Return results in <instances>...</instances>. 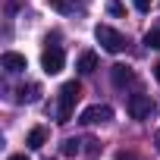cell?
Returning a JSON list of instances; mask_svg holds the SVG:
<instances>
[{
	"label": "cell",
	"instance_id": "cell-1",
	"mask_svg": "<svg viewBox=\"0 0 160 160\" xmlns=\"http://www.w3.org/2000/svg\"><path fill=\"white\" fill-rule=\"evenodd\" d=\"M82 98V85L78 82H66L60 88V104H57V122H69L72 119V110Z\"/></svg>",
	"mask_w": 160,
	"mask_h": 160
},
{
	"label": "cell",
	"instance_id": "cell-2",
	"mask_svg": "<svg viewBox=\"0 0 160 160\" xmlns=\"http://www.w3.org/2000/svg\"><path fill=\"white\" fill-rule=\"evenodd\" d=\"M94 38H98V44H101L104 50H110V53H119V50L126 47V38H122L116 28H110V25H98V28H94Z\"/></svg>",
	"mask_w": 160,
	"mask_h": 160
},
{
	"label": "cell",
	"instance_id": "cell-3",
	"mask_svg": "<svg viewBox=\"0 0 160 160\" xmlns=\"http://www.w3.org/2000/svg\"><path fill=\"white\" fill-rule=\"evenodd\" d=\"M126 110H129L132 119H151L154 116V101L148 94H132L129 104H126Z\"/></svg>",
	"mask_w": 160,
	"mask_h": 160
},
{
	"label": "cell",
	"instance_id": "cell-4",
	"mask_svg": "<svg viewBox=\"0 0 160 160\" xmlns=\"http://www.w3.org/2000/svg\"><path fill=\"white\" fill-rule=\"evenodd\" d=\"M63 66H66V57H63V50H60V47H47V50L41 53V69H44L47 75L63 72Z\"/></svg>",
	"mask_w": 160,
	"mask_h": 160
},
{
	"label": "cell",
	"instance_id": "cell-5",
	"mask_svg": "<svg viewBox=\"0 0 160 160\" xmlns=\"http://www.w3.org/2000/svg\"><path fill=\"white\" fill-rule=\"evenodd\" d=\"M110 119H113V110L107 104H94V107L82 110V122L85 126H101V122H110Z\"/></svg>",
	"mask_w": 160,
	"mask_h": 160
},
{
	"label": "cell",
	"instance_id": "cell-6",
	"mask_svg": "<svg viewBox=\"0 0 160 160\" xmlns=\"http://www.w3.org/2000/svg\"><path fill=\"white\" fill-rule=\"evenodd\" d=\"M110 78H113V85H116V88H126V85H132V82H135V72H132V66L116 63V66L110 69Z\"/></svg>",
	"mask_w": 160,
	"mask_h": 160
},
{
	"label": "cell",
	"instance_id": "cell-7",
	"mask_svg": "<svg viewBox=\"0 0 160 160\" xmlns=\"http://www.w3.org/2000/svg\"><path fill=\"white\" fill-rule=\"evenodd\" d=\"M0 66H3L7 72H25V69H28L25 57H22V53H16V50H7L3 57H0Z\"/></svg>",
	"mask_w": 160,
	"mask_h": 160
},
{
	"label": "cell",
	"instance_id": "cell-8",
	"mask_svg": "<svg viewBox=\"0 0 160 160\" xmlns=\"http://www.w3.org/2000/svg\"><path fill=\"white\" fill-rule=\"evenodd\" d=\"M75 69L82 72V75H91V72L98 69V53H94V50H85L82 57H78V63H75Z\"/></svg>",
	"mask_w": 160,
	"mask_h": 160
},
{
	"label": "cell",
	"instance_id": "cell-9",
	"mask_svg": "<svg viewBox=\"0 0 160 160\" xmlns=\"http://www.w3.org/2000/svg\"><path fill=\"white\" fill-rule=\"evenodd\" d=\"M44 138H47V132H44V129H32V132H28V138H25V144H28L32 151H38V148H44Z\"/></svg>",
	"mask_w": 160,
	"mask_h": 160
},
{
	"label": "cell",
	"instance_id": "cell-10",
	"mask_svg": "<svg viewBox=\"0 0 160 160\" xmlns=\"http://www.w3.org/2000/svg\"><path fill=\"white\" fill-rule=\"evenodd\" d=\"M38 94H41V88H38V85H28V88H19V98H16V101H19V104H25V101L32 104V101H38Z\"/></svg>",
	"mask_w": 160,
	"mask_h": 160
},
{
	"label": "cell",
	"instance_id": "cell-11",
	"mask_svg": "<svg viewBox=\"0 0 160 160\" xmlns=\"http://www.w3.org/2000/svg\"><path fill=\"white\" fill-rule=\"evenodd\" d=\"M78 144H82V141H75V138H66V141H63V148H60V151H63V157H75L78 151H82Z\"/></svg>",
	"mask_w": 160,
	"mask_h": 160
},
{
	"label": "cell",
	"instance_id": "cell-12",
	"mask_svg": "<svg viewBox=\"0 0 160 160\" xmlns=\"http://www.w3.org/2000/svg\"><path fill=\"white\" fill-rule=\"evenodd\" d=\"M50 7H53L57 13H72V10H75V0H50Z\"/></svg>",
	"mask_w": 160,
	"mask_h": 160
},
{
	"label": "cell",
	"instance_id": "cell-13",
	"mask_svg": "<svg viewBox=\"0 0 160 160\" xmlns=\"http://www.w3.org/2000/svg\"><path fill=\"white\" fill-rule=\"evenodd\" d=\"M144 44L154 47V50H160V28H151V32L144 35Z\"/></svg>",
	"mask_w": 160,
	"mask_h": 160
},
{
	"label": "cell",
	"instance_id": "cell-14",
	"mask_svg": "<svg viewBox=\"0 0 160 160\" xmlns=\"http://www.w3.org/2000/svg\"><path fill=\"white\" fill-rule=\"evenodd\" d=\"M132 3H135V10H138V13H148L154 0H132Z\"/></svg>",
	"mask_w": 160,
	"mask_h": 160
},
{
	"label": "cell",
	"instance_id": "cell-15",
	"mask_svg": "<svg viewBox=\"0 0 160 160\" xmlns=\"http://www.w3.org/2000/svg\"><path fill=\"white\" fill-rule=\"evenodd\" d=\"M107 13L119 16V13H122V3H119V0H110V3H107Z\"/></svg>",
	"mask_w": 160,
	"mask_h": 160
},
{
	"label": "cell",
	"instance_id": "cell-16",
	"mask_svg": "<svg viewBox=\"0 0 160 160\" xmlns=\"http://www.w3.org/2000/svg\"><path fill=\"white\" fill-rule=\"evenodd\" d=\"M116 160H138V157H135L132 151H119V154H116Z\"/></svg>",
	"mask_w": 160,
	"mask_h": 160
},
{
	"label": "cell",
	"instance_id": "cell-17",
	"mask_svg": "<svg viewBox=\"0 0 160 160\" xmlns=\"http://www.w3.org/2000/svg\"><path fill=\"white\" fill-rule=\"evenodd\" d=\"M7 160H28L25 154H13V157H7Z\"/></svg>",
	"mask_w": 160,
	"mask_h": 160
},
{
	"label": "cell",
	"instance_id": "cell-18",
	"mask_svg": "<svg viewBox=\"0 0 160 160\" xmlns=\"http://www.w3.org/2000/svg\"><path fill=\"white\" fill-rule=\"evenodd\" d=\"M154 144H157V151H160V129H157V135H154Z\"/></svg>",
	"mask_w": 160,
	"mask_h": 160
},
{
	"label": "cell",
	"instance_id": "cell-19",
	"mask_svg": "<svg viewBox=\"0 0 160 160\" xmlns=\"http://www.w3.org/2000/svg\"><path fill=\"white\" fill-rule=\"evenodd\" d=\"M154 75H157V82H160V63H157V66H154Z\"/></svg>",
	"mask_w": 160,
	"mask_h": 160
}]
</instances>
